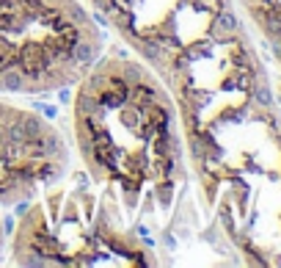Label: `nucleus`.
I'll return each instance as SVG.
<instances>
[{"label": "nucleus", "instance_id": "obj_1", "mask_svg": "<svg viewBox=\"0 0 281 268\" xmlns=\"http://www.w3.org/2000/svg\"><path fill=\"white\" fill-rule=\"evenodd\" d=\"M72 136L88 180L113 191L130 224L165 235L187 197V152L177 103L149 64L102 53L75 83Z\"/></svg>", "mask_w": 281, "mask_h": 268}, {"label": "nucleus", "instance_id": "obj_2", "mask_svg": "<svg viewBox=\"0 0 281 268\" xmlns=\"http://www.w3.org/2000/svg\"><path fill=\"white\" fill-rule=\"evenodd\" d=\"M9 246L14 266H157L113 191L80 172H69L19 213Z\"/></svg>", "mask_w": 281, "mask_h": 268}, {"label": "nucleus", "instance_id": "obj_3", "mask_svg": "<svg viewBox=\"0 0 281 268\" xmlns=\"http://www.w3.org/2000/svg\"><path fill=\"white\" fill-rule=\"evenodd\" d=\"M105 53V36L80 0H0V94L72 89Z\"/></svg>", "mask_w": 281, "mask_h": 268}, {"label": "nucleus", "instance_id": "obj_4", "mask_svg": "<svg viewBox=\"0 0 281 268\" xmlns=\"http://www.w3.org/2000/svg\"><path fill=\"white\" fill-rule=\"evenodd\" d=\"M69 166L72 152L58 125L0 94V254L19 213L64 180Z\"/></svg>", "mask_w": 281, "mask_h": 268}, {"label": "nucleus", "instance_id": "obj_5", "mask_svg": "<svg viewBox=\"0 0 281 268\" xmlns=\"http://www.w3.org/2000/svg\"><path fill=\"white\" fill-rule=\"evenodd\" d=\"M88 6L160 78L187 44L210 36L229 0H88Z\"/></svg>", "mask_w": 281, "mask_h": 268}]
</instances>
